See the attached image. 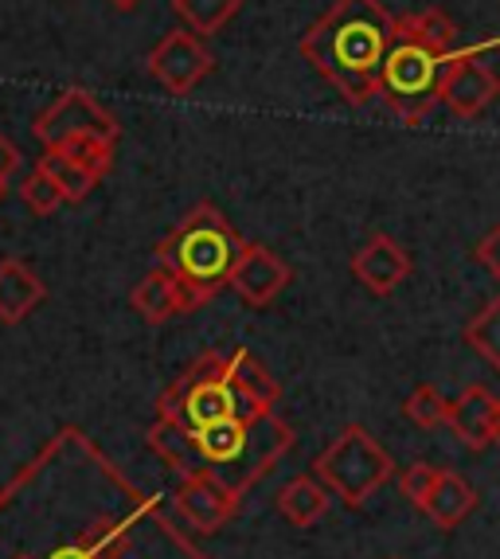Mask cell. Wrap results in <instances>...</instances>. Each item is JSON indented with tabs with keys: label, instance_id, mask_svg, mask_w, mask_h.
<instances>
[{
	"label": "cell",
	"instance_id": "1",
	"mask_svg": "<svg viewBox=\"0 0 500 559\" xmlns=\"http://www.w3.org/2000/svg\"><path fill=\"white\" fill-rule=\"evenodd\" d=\"M395 20L383 0H336L333 9L301 36V56L317 75L341 91L344 103L364 106L380 94Z\"/></svg>",
	"mask_w": 500,
	"mask_h": 559
},
{
	"label": "cell",
	"instance_id": "2",
	"mask_svg": "<svg viewBox=\"0 0 500 559\" xmlns=\"http://www.w3.org/2000/svg\"><path fill=\"white\" fill-rule=\"evenodd\" d=\"M247 242L235 235V227L223 219L219 207L200 204L180 219L172 231L160 239L157 247V266L172 271L184 282L188 298L200 309L212 301L223 286H231V271L239 262Z\"/></svg>",
	"mask_w": 500,
	"mask_h": 559
},
{
	"label": "cell",
	"instance_id": "3",
	"mask_svg": "<svg viewBox=\"0 0 500 559\" xmlns=\"http://www.w3.org/2000/svg\"><path fill=\"white\" fill-rule=\"evenodd\" d=\"M462 56V51H457ZM457 56L442 51L438 44H430L418 28L415 16L395 20V36H391L388 59L380 71V94L383 103L398 114L403 121H422L438 106V91H442L445 67Z\"/></svg>",
	"mask_w": 500,
	"mask_h": 559
},
{
	"label": "cell",
	"instance_id": "4",
	"mask_svg": "<svg viewBox=\"0 0 500 559\" xmlns=\"http://www.w3.org/2000/svg\"><path fill=\"white\" fill-rule=\"evenodd\" d=\"M313 474L336 501H344L348 509H360L376 489H383V485L391 481L395 462H391V454L380 442L371 439L368 427L353 423V427H344L341 435L317 454Z\"/></svg>",
	"mask_w": 500,
	"mask_h": 559
},
{
	"label": "cell",
	"instance_id": "5",
	"mask_svg": "<svg viewBox=\"0 0 500 559\" xmlns=\"http://www.w3.org/2000/svg\"><path fill=\"white\" fill-rule=\"evenodd\" d=\"M497 51V39L492 44L462 47V56L445 67L442 91H438V103L445 110H454L457 118H477L485 106L500 94V79L489 63H485V51Z\"/></svg>",
	"mask_w": 500,
	"mask_h": 559
},
{
	"label": "cell",
	"instance_id": "6",
	"mask_svg": "<svg viewBox=\"0 0 500 559\" xmlns=\"http://www.w3.org/2000/svg\"><path fill=\"white\" fill-rule=\"evenodd\" d=\"M32 133H36V141L44 150L47 145H63L67 138H79V133H106V138L118 141V118L106 114L86 91H63L36 118Z\"/></svg>",
	"mask_w": 500,
	"mask_h": 559
},
{
	"label": "cell",
	"instance_id": "7",
	"mask_svg": "<svg viewBox=\"0 0 500 559\" xmlns=\"http://www.w3.org/2000/svg\"><path fill=\"white\" fill-rule=\"evenodd\" d=\"M148 75L157 79L165 91L188 94L195 83H204L212 75L215 56L204 47V39L195 32H168L153 51H148Z\"/></svg>",
	"mask_w": 500,
	"mask_h": 559
},
{
	"label": "cell",
	"instance_id": "8",
	"mask_svg": "<svg viewBox=\"0 0 500 559\" xmlns=\"http://www.w3.org/2000/svg\"><path fill=\"white\" fill-rule=\"evenodd\" d=\"M289 286V266L274 251H266L262 242H247L231 271V289L247 306L266 309Z\"/></svg>",
	"mask_w": 500,
	"mask_h": 559
},
{
	"label": "cell",
	"instance_id": "9",
	"mask_svg": "<svg viewBox=\"0 0 500 559\" xmlns=\"http://www.w3.org/2000/svg\"><path fill=\"white\" fill-rule=\"evenodd\" d=\"M410 274V254L391 235H371L360 251L353 254V278L376 298H388Z\"/></svg>",
	"mask_w": 500,
	"mask_h": 559
},
{
	"label": "cell",
	"instance_id": "10",
	"mask_svg": "<svg viewBox=\"0 0 500 559\" xmlns=\"http://www.w3.org/2000/svg\"><path fill=\"white\" fill-rule=\"evenodd\" d=\"M130 306L141 321H148V325H165V321L180 318V313H192L195 309L192 298H188L184 282H180L172 271H165V266L148 271L145 278L133 286Z\"/></svg>",
	"mask_w": 500,
	"mask_h": 559
},
{
	"label": "cell",
	"instance_id": "11",
	"mask_svg": "<svg viewBox=\"0 0 500 559\" xmlns=\"http://www.w3.org/2000/svg\"><path fill=\"white\" fill-rule=\"evenodd\" d=\"M177 509L192 521V528L215 532L235 513V493L227 485H219L215 474L184 477V485H180V493H177Z\"/></svg>",
	"mask_w": 500,
	"mask_h": 559
},
{
	"label": "cell",
	"instance_id": "12",
	"mask_svg": "<svg viewBox=\"0 0 500 559\" xmlns=\"http://www.w3.org/2000/svg\"><path fill=\"white\" fill-rule=\"evenodd\" d=\"M492 411H497V395H492L485 383H469V388L450 403L445 427L454 430V439H462V447L485 450L492 442Z\"/></svg>",
	"mask_w": 500,
	"mask_h": 559
},
{
	"label": "cell",
	"instance_id": "13",
	"mask_svg": "<svg viewBox=\"0 0 500 559\" xmlns=\"http://www.w3.org/2000/svg\"><path fill=\"white\" fill-rule=\"evenodd\" d=\"M254 427H259V423H247L242 415H231V419L207 423V427L192 430V442L207 466L223 469V466L242 462V454L250 450V439H254Z\"/></svg>",
	"mask_w": 500,
	"mask_h": 559
},
{
	"label": "cell",
	"instance_id": "14",
	"mask_svg": "<svg viewBox=\"0 0 500 559\" xmlns=\"http://www.w3.org/2000/svg\"><path fill=\"white\" fill-rule=\"evenodd\" d=\"M47 298V286L28 262L20 259H0V321L16 325Z\"/></svg>",
	"mask_w": 500,
	"mask_h": 559
},
{
	"label": "cell",
	"instance_id": "15",
	"mask_svg": "<svg viewBox=\"0 0 500 559\" xmlns=\"http://www.w3.org/2000/svg\"><path fill=\"white\" fill-rule=\"evenodd\" d=\"M473 509H477V493H473V485L462 474H454V469H438L434 489L427 493V501L418 504V513H427L445 532H454Z\"/></svg>",
	"mask_w": 500,
	"mask_h": 559
},
{
	"label": "cell",
	"instance_id": "16",
	"mask_svg": "<svg viewBox=\"0 0 500 559\" xmlns=\"http://www.w3.org/2000/svg\"><path fill=\"white\" fill-rule=\"evenodd\" d=\"M148 447L157 450V454L165 457L168 466L177 469L180 477H200V474H212V466H207L204 457H200V450H195V442H192V430H188L180 419H165V415H160V419H157V427L148 430Z\"/></svg>",
	"mask_w": 500,
	"mask_h": 559
},
{
	"label": "cell",
	"instance_id": "17",
	"mask_svg": "<svg viewBox=\"0 0 500 559\" xmlns=\"http://www.w3.org/2000/svg\"><path fill=\"white\" fill-rule=\"evenodd\" d=\"M329 497L333 493L317 481V474L313 477L301 474V477H294V481L282 485L274 501H278V513L286 516L294 528H313V524L329 513Z\"/></svg>",
	"mask_w": 500,
	"mask_h": 559
},
{
	"label": "cell",
	"instance_id": "18",
	"mask_svg": "<svg viewBox=\"0 0 500 559\" xmlns=\"http://www.w3.org/2000/svg\"><path fill=\"white\" fill-rule=\"evenodd\" d=\"M227 383H231L235 392H242L247 400H254L266 411H274V403L282 400L278 380L270 376V368L259 360V356L250 353V348H235V353L227 356Z\"/></svg>",
	"mask_w": 500,
	"mask_h": 559
},
{
	"label": "cell",
	"instance_id": "19",
	"mask_svg": "<svg viewBox=\"0 0 500 559\" xmlns=\"http://www.w3.org/2000/svg\"><path fill=\"white\" fill-rule=\"evenodd\" d=\"M39 173H47V177L56 180L59 185V192H63V200H71V204H79V200H86L91 197V188L98 185V177L94 173H86L83 165L74 157H67L59 145H47L44 150V157H39Z\"/></svg>",
	"mask_w": 500,
	"mask_h": 559
},
{
	"label": "cell",
	"instance_id": "20",
	"mask_svg": "<svg viewBox=\"0 0 500 559\" xmlns=\"http://www.w3.org/2000/svg\"><path fill=\"white\" fill-rule=\"evenodd\" d=\"M177 16L184 20V28L195 36H215L227 20L239 16L242 0H172Z\"/></svg>",
	"mask_w": 500,
	"mask_h": 559
},
{
	"label": "cell",
	"instance_id": "21",
	"mask_svg": "<svg viewBox=\"0 0 500 559\" xmlns=\"http://www.w3.org/2000/svg\"><path fill=\"white\" fill-rule=\"evenodd\" d=\"M465 345L500 372V294L465 325Z\"/></svg>",
	"mask_w": 500,
	"mask_h": 559
},
{
	"label": "cell",
	"instance_id": "22",
	"mask_svg": "<svg viewBox=\"0 0 500 559\" xmlns=\"http://www.w3.org/2000/svg\"><path fill=\"white\" fill-rule=\"evenodd\" d=\"M59 150L79 160V165H83L86 173H94L98 180H103L114 165V138H106V133H79V138H67Z\"/></svg>",
	"mask_w": 500,
	"mask_h": 559
},
{
	"label": "cell",
	"instance_id": "23",
	"mask_svg": "<svg viewBox=\"0 0 500 559\" xmlns=\"http://www.w3.org/2000/svg\"><path fill=\"white\" fill-rule=\"evenodd\" d=\"M403 415H407L418 430L445 427V419H450V400L438 392L434 383H418L415 392L407 395V403H403Z\"/></svg>",
	"mask_w": 500,
	"mask_h": 559
},
{
	"label": "cell",
	"instance_id": "24",
	"mask_svg": "<svg viewBox=\"0 0 500 559\" xmlns=\"http://www.w3.org/2000/svg\"><path fill=\"white\" fill-rule=\"evenodd\" d=\"M20 197H24V204H28L36 215H51L59 204H67L56 180L47 177V173H39V168L32 173L28 180H24V185H20Z\"/></svg>",
	"mask_w": 500,
	"mask_h": 559
},
{
	"label": "cell",
	"instance_id": "25",
	"mask_svg": "<svg viewBox=\"0 0 500 559\" xmlns=\"http://www.w3.org/2000/svg\"><path fill=\"white\" fill-rule=\"evenodd\" d=\"M83 544L94 551L98 559H118L121 548H126V524H114V521H98L91 532L83 536Z\"/></svg>",
	"mask_w": 500,
	"mask_h": 559
},
{
	"label": "cell",
	"instance_id": "26",
	"mask_svg": "<svg viewBox=\"0 0 500 559\" xmlns=\"http://www.w3.org/2000/svg\"><path fill=\"white\" fill-rule=\"evenodd\" d=\"M434 481H438V466H427V462H415V466H407L403 474H398V489H403V497H407L415 509L427 501Z\"/></svg>",
	"mask_w": 500,
	"mask_h": 559
},
{
	"label": "cell",
	"instance_id": "27",
	"mask_svg": "<svg viewBox=\"0 0 500 559\" xmlns=\"http://www.w3.org/2000/svg\"><path fill=\"white\" fill-rule=\"evenodd\" d=\"M477 262H481L485 271H489L492 278L500 282V224L492 227V231L485 235L481 242H477Z\"/></svg>",
	"mask_w": 500,
	"mask_h": 559
},
{
	"label": "cell",
	"instance_id": "28",
	"mask_svg": "<svg viewBox=\"0 0 500 559\" xmlns=\"http://www.w3.org/2000/svg\"><path fill=\"white\" fill-rule=\"evenodd\" d=\"M20 150L12 145L4 133H0V180H9V177H16V168H20Z\"/></svg>",
	"mask_w": 500,
	"mask_h": 559
},
{
	"label": "cell",
	"instance_id": "29",
	"mask_svg": "<svg viewBox=\"0 0 500 559\" xmlns=\"http://www.w3.org/2000/svg\"><path fill=\"white\" fill-rule=\"evenodd\" d=\"M47 559H98V556H94V551L79 540V544H63V548H56Z\"/></svg>",
	"mask_w": 500,
	"mask_h": 559
},
{
	"label": "cell",
	"instance_id": "30",
	"mask_svg": "<svg viewBox=\"0 0 500 559\" xmlns=\"http://www.w3.org/2000/svg\"><path fill=\"white\" fill-rule=\"evenodd\" d=\"M492 442L500 447V400H497V411H492Z\"/></svg>",
	"mask_w": 500,
	"mask_h": 559
},
{
	"label": "cell",
	"instance_id": "31",
	"mask_svg": "<svg viewBox=\"0 0 500 559\" xmlns=\"http://www.w3.org/2000/svg\"><path fill=\"white\" fill-rule=\"evenodd\" d=\"M110 4H114L118 12H133V9L141 4V0H110Z\"/></svg>",
	"mask_w": 500,
	"mask_h": 559
},
{
	"label": "cell",
	"instance_id": "32",
	"mask_svg": "<svg viewBox=\"0 0 500 559\" xmlns=\"http://www.w3.org/2000/svg\"><path fill=\"white\" fill-rule=\"evenodd\" d=\"M9 197V180H0V200Z\"/></svg>",
	"mask_w": 500,
	"mask_h": 559
},
{
	"label": "cell",
	"instance_id": "33",
	"mask_svg": "<svg viewBox=\"0 0 500 559\" xmlns=\"http://www.w3.org/2000/svg\"><path fill=\"white\" fill-rule=\"evenodd\" d=\"M12 559H36V556H28V551H20V556H12Z\"/></svg>",
	"mask_w": 500,
	"mask_h": 559
},
{
	"label": "cell",
	"instance_id": "34",
	"mask_svg": "<svg viewBox=\"0 0 500 559\" xmlns=\"http://www.w3.org/2000/svg\"><path fill=\"white\" fill-rule=\"evenodd\" d=\"M497 51H500V39H497Z\"/></svg>",
	"mask_w": 500,
	"mask_h": 559
}]
</instances>
